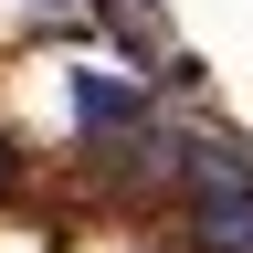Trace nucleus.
<instances>
[{"label": "nucleus", "instance_id": "nucleus-1", "mask_svg": "<svg viewBox=\"0 0 253 253\" xmlns=\"http://www.w3.org/2000/svg\"><path fill=\"white\" fill-rule=\"evenodd\" d=\"M190 253H253V179H169Z\"/></svg>", "mask_w": 253, "mask_h": 253}, {"label": "nucleus", "instance_id": "nucleus-2", "mask_svg": "<svg viewBox=\"0 0 253 253\" xmlns=\"http://www.w3.org/2000/svg\"><path fill=\"white\" fill-rule=\"evenodd\" d=\"M42 11H84V0H42Z\"/></svg>", "mask_w": 253, "mask_h": 253}]
</instances>
